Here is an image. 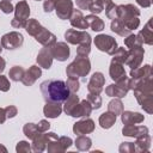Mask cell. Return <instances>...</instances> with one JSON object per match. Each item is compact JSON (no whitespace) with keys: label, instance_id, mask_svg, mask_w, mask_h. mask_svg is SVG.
Segmentation results:
<instances>
[{"label":"cell","instance_id":"3957f363","mask_svg":"<svg viewBox=\"0 0 153 153\" xmlns=\"http://www.w3.org/2000/svg\"><path fill=\"white\" fill-rule=\"evenodd\" d=\"M0 6H1V8H2V11L4 12H6V13H8V12H12V5L11 4H8L7 1H4V2H1L0 4Z\"/></svg>","mask_w":153,"mask_h":153},{"label":"cell","instance_id":"6da1fadb","mask_svg":"<svg viewBox=\"0 0 153 153\" xmlns=\"http://www.w3.org/2000/svg\"><path fill=\"white\" fill-rule=\"evenodd\" d=\"M41 91L49 103H61L69 98V88L62 80H45L41 84Z\"/></svg>","mask_w":153,"mask_h":153},{"label":"cell","instance_id":"277c9868","mask_svg":"<svg viewBox=\"0 0 153 153\" xmlns=\"http://www.w3.org/2000/svg\"><path fill=\"white\" fill-rule=\"evenodd\" d=\"M0 88L4 91H6L8 88V82L4 76H0Z\"/></svg>","mask_w":153,"mask_h":153},{"label":"cell","instance_id":"5b68a950","mask_svg":"<svg viewBox=\"0 0 153 153\" xmlns=\"http://www.w3.org/2000/svg\"><path fill=\"white\" fill-rule=\"evenodd\" d=\"M2 69H4V61L0 59V72H1Z\"/></svg>","mask_w":153,"mask_h":153},{"label":"cell","instance_id":"7a4b0ae2","mask_svg":"<svg viewBox=\"0 0 153 153\" xmlns=\"http://www.w3.org/2000/svg\"><path fill=\"white\" fill-rule=\"evenodd\" d=\"M44 112L49 117H56L61 112V108H60L59 103H50V104H47V106L44 109Z\"/></svg>","mask_w":153,"mask_h":153}]
</instances>
